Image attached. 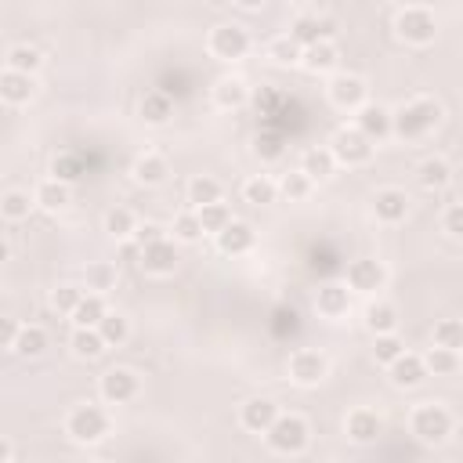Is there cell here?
<instances>
[{
    "mask_svg": "<svg viewBox=\"0 0 463 463\" xmlns=\"http://www.w3.org/2000/svg\"><path fill=\"white\" fill-rule=\"evenodd\" d=\"M438 120H442V106L435 98H412L398 113H391V130L402 142H420L438 127Z\"/></svg>",
    "mask_w": 463,
    "mask_h": 463,
    "instance_id": "1",
    "label": "cell"
},
{
    "mask_svg": "<svg viewBox=\"0 0 463 463\" xmlns=\"http://www.w3.org/2000/svg\"><path fill=\"white\" fill-rule=\"evenodd\" d=\"M308 424L301 420V416H275V420L268 424V431H264V442H268V449L271 452H279V456H297V452H304L308 449Z\"/></svg>",
    "mask_w": 463,
    "mask_h": 463,
    "instance_id": "2",
    "label": "cell"
},
{
    "mask_svg": "<svg viewBox=\"0 0 463 463\" xmlns=\"http://www.w3.org/2000/svg\"><path fill=\"white\" fill-rule=\"evenodd\" d=\"M66 435L80 445H90V442H102L109 435V412L102 405H76L69 416H66Z\"/></svg>",
    "mask_w": 463,
    "mask_h": 463,
    "instance_id": "3",
    "label": "cell"
},
{
    "mask_svg": "<svg viewBox=\"0 0 463 463\" xmlns=\"http://www.w3.org/2000/svg\"><path fill=\"white\" fill-rule=\"evenodd\" d=\"M412 435L420 438V442H428V445L445 442L452 435V412L445 405H435V402L416 405V412H412Z\"/></svg>",
    "mask_w": 463,
    "mask_h": 463,
    "instance_id": "4",
    "label": "cell"
},
{
    "mask_svg": "<svg viewBox=\"0 0 463 463\" xmlns=\"http://www.w3.org/2000/svg\"><path fill=\"white\" fill-rule=\"evenodd\" d=\"M330 153H334V160L344 163V167H362V163L373 160V142H369V137H365L358 127H344V130L334 134Z\"/></svg>",
    "mask_w": 463,
    "mask_h": 463,
    "instance_id": "5",
    "label": "cell"
},
{
    "mask_svg": "<svg viewBox=\"0 0 463 463\" xmlns=\"http://www.w3.org/2000/svg\"><path fill=\"white\" fill-rule=\"evenodd\" d=\"M395 33L405 40V43H416V48H424V43H431L438 36V22L428 8H405L398 12L395 19Z\"/></svg>",
    "mask_w": 463,
    "mask_h": 463,
    "instance_id": "6",
    "label": "cell"
},
{
    "mask_svg": "<svg viewBox=\"0 0 463 463\" xmlns=\"http://www.w3.org/2000/svg\"><path fill=\"white\" fill-rule=\"evenodd\" d=\"M326 373H330V362H326V355H322V351L297 348V351L290 355V381H294V384L315 388V384L326 381Z\"/></svg>",
    "mask_w": 463,
    "mask_h": 463,
    "instance_id": "7",
    "label": "cell"
},
{
    "mask_svg": "<svg viewBox=\"0 0 463 463\" xmlns=\"http://www.w3.org/2000/svg\"><path fill=\"white\" fill-rule=\"evenodd\" d=\"M250 51V36L243 26H217L210 33V55L221 62H236Z\"/></svg>",
    "mask_w": 463,
    "mask_h": 463,
    "instance_id": "8",
    "label": "cell"
},
{
    "mask_svg": "<svg viewBox=\"0 0 463 463\" xmlns=\"http://www.w3.org/2000/svg\"><path fill=\"white\" fill-rule=\"evenodd\" d=\"M388 283V268L373 257H358L348 264V290L355 294H377Z\"/></svg>",
    "mask_w": 463,
    "mask_h": 463,
    "instance_id": "9",
    "label": "cell"
},
{
    "mask_svg": "<svg viewBox=\"0 0 463 463\" xmlns=\"http://www.w3.org/2000/svg\"><path fill=\"white\" fill-rule=\"evenodd\" d=\"M137 373H130V369H109V373L102 377V384H98V391H102V398L109 402V405H123V402H134L137 398Z\"/></svg>",
    "mask_w": 463,
    "mask_h": 463,
    "instance_id": "10",
    "label": "cell"
},
{
    "mask_svg": "<svg viewBox=\"0 0 463 463\" xmlns=\"http://www.w3.org/2000/svg\"><path fill=\"white\" fill-rule=\"evenodd\" d=\"M388 373H391V384L395 388H420L424 381H428V365H424V358L420 355H412V351H402L398 358H391L388 362Z\"/></svg>",
    "mask_w": 463,
    "mask_h": 463,
    "instance_id": "11",
    "label": "cell"
},
{
    "mask_svg": "<svg viewBox=\"0 0 463 463\" xmlns=\"http://www.w3.org/2000/svg\"><path fill=\"white\" fill-rule=\"evenodd\" d=\"M254 243H257L254 228H250L247 221H236V217H232V221L217 232V250L228 254V257H243V254H250Z\"/></svg>",
    "mask_w": 463,
    "mask_h": 463,
    "instance_id": "12",
    "label": "cell"
},
{
    "mask_svg": "<svg viewBox=\"0 0 463 463\" xmlns=\"http://www.w3.org/2000/svg\"><path fill=\"white\" fill-rule=\"evenodd\" d=\"M177 261H181V254H177V247L167 236L149 243V247H142V268L153 271V275H170L177 268Z\"/></svg>",
    "mask_w": 463,
    "mask_h": 463,
    "instance_id": "13",
    "label": "cell"
},
{
    "mask_svg": "<svg viewBox=\"0 0 463 463\" xmlns=\"http://www.w3.org/2000/svg\"><path fill=\"white\" fill-rule=\"evenodd\" d=\"M315 308H318V315L322 318H344L348 311H351V294H348V286H341V283H326V286H318V294H315Z\"/></svg>",
    "mask_w": 463,
    "mask_h": 463,
    "instance_id": "14",
    "label": "cell"
},
{
    "mask_svg": "<svg viewBox=\"0 0 463 463\" xmlns=\"http://www.w3.org/2000/svg\"><path fill=\"white\" fill-rule=\"evenodd\" d=\"M365 95H369V87H365V80L362 76H334V83H330V98H334V106H341V109H358V106H365Z\"/></svg>",
    "mask_w": 463,
    "mask_h": 463,
    "instance_id": "15",
    "label": "cell"
},
{
    "mask_svg": "<svg viewBox=\"0 0 463 463\" xmlns=\"http://www.w3.org/2000/svg\"><path fill=\"white\" fill-rule=\"evenodd\" d=\"M33 95H36V83L29 73H15V69L0 73V98L8 106H26V102H33Z\"/></svg>",
    "mask_w": 463,
    "mask_h": 463,
    "instance_id": "16",
    "label": "cell"
},
{
    "mask_svg": "<svg viewBox=\"0 0 463 463\" xmlns=\"http://www.w3.org/2000/svg\"><path fill=\"white\" fill-rule=\"evenodd\" d=\"M275 416H279V405H275L271 398H250V402L239 409V424H243L247 431H254V435H264Z\"/></svg>",
    "mask_w": 463,
    "mask_h": 463,
    "instance_id": "17",
    "label": "cell"
},
{
    "mask_svg": "<svg viewBox=\"0 0 463 463\" xmlns=\"http://www.w3.org/2000/svg\"><path fill=\"white\" fill-rule=\"evenodd\" d=\"M373 214H377V221H384V224H398V221H405V214H409V196H405L402 189H381V192L373 196Z\"/></svg>",
    "mask_w": 463,
    "mask_h": 463,
    "instance_id": "18",
    "label": "cell"
},
{
    "mask_svg": "<svg viewBox=\"0 0 463 463\" xmlns=\"http://www.w3.org/2000/svg\"><path fill=\"white\" fill-rule=\"evenodd\" d=\"M381 431H384V424H381V416H377L373 409H355V412L348 416V438L358 442V445L377 442Z\"/></svg>",
    "mask_w": 463,
    "mask_h": 463,
    "instance_id": "19",
    "label": "cell"
},
{
    "mask_svg": "<svg viewBox=\"0 0 463 463\" xmlns=\"http://www.w3.org/2000/svg\"><path fill=\"white\" fill-rule=\"evenodd\" d=\"M337 43L334 40H318V43H308V48L301 51V66L308 69V73H330L334 66H337Z\"/></svg>",
    "mask_w": 463,
    "mask_h": 463,
    "instance_id": "20",
    "label": "cell"
},
{
    "mask_svg": "<svg viewBox=\"0 0 463 463\" xmlns=\"http://www.w3.org/2000/svg\"><path fill=\"white\" fill-rule=\"evenodd\" d=\"M358 130L369 137V142H381V137L391 134V113L384 106H358Z\"/></svg>",
    "mask_w": 463,
    "mask_h": 463,
    "instance_id": "21",
    "label": "cell"
},
{
    "mask_svg": "<svg viewBox=\"0 0 463 463\" xmlns=\"http://www.w3.org/2000/svg\"><path fill=\"white\" fill-rule=\"evenodd\" d=\"M330 33H334V26H330L326 19H318V15H301V19H294V26H290V36L301 43V48H308V43H318V40H330Z\"/></svg>",
    "mask_w": 463,
    "mask_h": 463,
    "instance_id": "22",
    "label": "cell"
},
{
    "mask_svg": "<svg viewBox=\"0 0 463 463\" xmlns=\"http://www.w3.org/2000/svg\"><path fill=\"white\" fill-rule=\"evenodd\" d=\"M170 177V163L160 153H145L134 160V181L137 184H163Z\"/></svg>",
    "mask_w": 463,
    "mask_h": 463,
    "instance_id": "23",
    "label": "cell"
},
{
    "mask_svg": "<svg viewBox=\"0 0 463 463\" xmlns=\"http://www.w3.org/2000/svg\"><path fill=\"white\" fill-rule=\"evenodd\" d=\"M33 203H36V207H43V210H51V214L66 210V207H69V181H59V177H51V181H40V189H36Z\"/></svg>",
    "mask_w": 463,
    "mask_h": 463,
    "instance_id": "24",
    "label": "cell"
},
{
    "mask_svg": "<svg viewBox=\"0 0 463 463\" xmlns=\"http://www.w3.org/2000/svg\"><path fill=\"white\" fill-rule=\"evenodd\" d=\"M109 308H106V297L102 294H83L80 297V304L69 311L73 315V326H87V330H95L98 322H102V315H106Z\"/></svg>",
    "mask_w": 463,
    "mask_h": 463,
    "instance_id": "25",
    "label": "cell"
},
{
    "mask_svg": "<svg viewBox=\"0 0 463 463\" xmlns=\"http://www.w3.org/2000/svg\"><path fill=\"white\" fill-rule=\"evenodd\" d=\"M247 98H250V87L236 76H224L214 83V102L221 109H239V106H247Z\"/></svg>",
    "mask_w": 463,
    "mask_h": 463,
    "instance_id": "26",
    "label": "cell"
},
{
    "mask_svg": "<svg viewBox=\"0 0 463 463\" xmlns=\"http://www.w3.org/2000/svg\"><path fill=\"white\" fill-rule=\"evenodd\" d=\"M83 283H87V290L90 294H109L113 286H116V264H109V261H90L87 268H83Z\"/></svg>",
    "mask_w": 463,
    "mask_h": 463,
    "instance_id": "27",
    "label": "cell"
},
{
    "mask_svg": "<svg viewBox=\"0 0 463 463\" xmlns=\"http://www.w3.org/2000/svg\"><path fill=\"white\" fill-rule=\"evenodd\" d=\"M69 348H73L76 358H87V362L106 355V341H102V334H98V330H87V326H76V330H73Z\"/></svg>",
    "mask_w": 463,
    "mask_h": 463,
    "instance_id": "28",
    "label": "cell"
},
{
    "mask_svg": "<svg viewBox=\"0 0 463 463\" xmlns=\"http://www.w3.org/2000/svg\"><path fill=\"white\" fill-rule=\"evenodd\" d=\"M334 167H337V160L330 149H308L301 156V174H308L311 181H326L334 174Z\"/></svg>",
    "mask_w": 463,
    "mask_h": 463,
    "instance_id": "29",
    "label": "cell"
},
{
    "mask_svg": "<svg viewBox=\"0 0 463 463\" xmlns=\"http://www.w3.org/2000/svg\"><path fill=\"white\" fill-rule=\"evenodd\" d=\"M170 116H174V102H170L167 90H149V95L142 98V120H145V123L160 127V123H167Z\"/></svg>",
    "mask_w": 463,
    "mask_h": 463,
    "instance_id": "30",
    "label": "cell"
},
{
    "mask_svg": "<svg viewBox=\"0 0 463 463\" xmlns=\"http://www.w3.org/2000/svg\"><path fill=\"white\" fill-rule=\"evenodd\" d=\"M95 330L102 334L106 348H120V344L130 337V322H127L120 311H106V315H102V322H98Z\"/></svg>",
    "mask_w": 463,
    "mask_h": 463,
    "instance_id": "31",
    "label": "cell"
},
{
    "mask_svg": "<svg viewBox=\"0 0 463 463\" xmlns=\"http://www.w3.org/2000/svg\"><path fill=\"white\" fill-rule=\"evenodd\" d=\"M22 358H40L43 351H48V334H43L40 326H19V337L12 344Z\"/></svg>",
    "mask_w": 463,
    "mask_h": 463,
    "instance_id": "32",
    "label": "cell"
},
{
    "mask_svg": "<svg viewBox=\"0 0 463 463\" xmlns=\"http://www.w3.org/2000/svg\"><path fill=\"white\" fill-rule=\"evenodd\" d=\"M365 326L373 330V334H395V330H398V311H395V304H388V301L369 304V311H365Z\"/></svg>",
    "mask_w": 463,
    "mask_h": 463,
    "instance_id": "33",
    "label": "cell"
},
{
    "mask_svg": "<svg viewBox=\"0 0 463 463\" xmlns=\"http://www.w3.org/2000/svg\"><path fill=\"white\" fill-rule=\"evenodd\" d=\"M221 200V181L210 177V174H196L189 181V203L192 207H207V203H217Z\"/></svg>",
    "mask_w": 463,
    "mask_h": 463,
    "instance_id": "34",
    "label": "cell"
},
{
    "mask_svg": "<svg viewBox=\"0 0 463 463\" xmlns=\"http://www.w3.org/2000/svg\"><path fill=\"white\" fill-rule=\"evenodd\" d=\"M424 365H428V373H435V377H452L456 369H459V351H452V348H431V355L424 358Z\"/></svg>",
    "mask_w": 463,
    "mask_h": 463,
    "instance_id": "35",
    "label": "cell"
},
{
    "mask_svg": "<svg viewBox=\"0 0 463 463\" xmlns=\"http://www.w3.org/2000/svg\"><path fill=\"white\" fill-rule=\"evenodd\" d=\"M449 181H452V167L445 160H428L420 167V184H424L428 192H442Z\"/></svg>",
    "mask_w": 463,
    "mask_h": 463,
    "instance_id": "36",
    "label": "cell"
},
{
    "mask_svg": "<svg viewBox=\"0 0 463 463\" xmlns=\"http://www.w3.org/2000/svg\"><path fill=\"white\" fill-rule=\"evenodd\" d=\"M301 43L290 36V33H283V36H275L271 43H268V59L271 62H279V66H294V62H301Z\"/></svg>",
    "mask_w": 463,
    "mask_h": 463,
    "instance_id": "37",
    "label": "cell"
},
{
    "mask_svg": "<svg viewBox=\"0 0 463 463\" xmlns=\"http://www.w3.org/2000/svg\"><path fill=\"white\" fill-rule=\"evenodd\" d=\"M243 196H247V203H254V207H268V203H275V196H279V184L268 181V177H250V181L243 184Z\"/></svg>",
    "mask_w": 463,
    "mask_h": 463,
    "instance_id": "38",
    "label": "cell"
},
{
    "mask_svg": "<svg viewBox=\"0 0 463 463\" xmlns=\"http://www.w3.org/2000/svg\"><path fill=\"white\" fill-rule=\"evenodd\" d=\"M196 217H200V224H203V232H210V236H217V232L232 221V210L217 200V203H207V207H196Z\"/></svg>",
    "mask_w": 463,
    "mask_h": 463,
    "instance_id": "39",
    "label": "cell"
},
{
    "mask_svg": "<svg viewBox=\"0 0 463 463\" xmlns=\"http://www.w3.org/2000/svg\"><path fill=\"white\" fill-rule=\"evenodd\" d=\"M134 228H137V221H134V214H130L127 207H113V210L106 214V232H109L113 239L134 236Z\"/></svg>",
    "mask_w": 463,
    "mask_h": 463,
    "instance_id": "40",
    "label": "cell"
},
{
    "mask_svg": "<svg viewBox=\"0 0 463 463\" xmlns=\"http://www.w3.org/2000/svg\"><path fill=\"white\" fill-rule=\"evenodd\" d=\"M43 66V59H40V51L36 48H29V43H19V48H12L8 51V69H15V73H36Z\"/></svg>",
    "mask_w": 463,
    "mask_h": 463,
    "instance_id": "41",
    "label": "cell"
},
{
    "mask_svg": "<svg viewBox=\"0 0 463 463\" xmlns=\"http://www.w3.org/2000/svg\"><path fill=\"white\" fill-rule=\"evenodd\" d=\"M29 210H33V200H29V192H4L0 196V214H4L8 221H26L29 217Z\"/></svg>",
    "mask_w": 463,
    "mask_h": 463,
    "instance_id": "42",
    "label": "cell"
},
{
    "mask_svg": "<svg viewBox=\"0 0 463 463\" xmlns=\"http://www.w3.org/2000/svg\"><path fill=\"white\" fill-rule=\"evenodd\" d=\"M435 344L459 351V348H463V322H459V318H442L438 326H435Z\"/></svg>",
    "mask_w": 463,
    "mask_h": 463,
    "instance_id": "43",
    "label": "cell"
},
{
    "mask_svg": "<svg viewBox=\"0 0 463 463\" xmlns=\"http://www.w3.org/2000/svg\"><path fill=\"white\" fill-rule=\"evenodd\" d=\"M200 236H203V224H200L196 210H184V214L174 217V239H181V243H196Z\"/></svg>",
    "mask_w": 463,
    "mask_h": 463,
    "instance_id": "44",
    "label": "cell"
},
{
    "mask_svg": "<svg viewBox=\"0 0 463 463\" xmlns=\"http://www.w3.org/2000/svg\"><path fill=\"white\" fill-rule=\"evenodd\" d=\"M402 351H405V344H402L398 334H377V341H373V358H377L381 365H388V362L398 358Z\"/></svg>",
    "mask_w": 463,
    "mask_h": 463,
    "instance_id": "45",
    "label": "cell"
},
{
    "mask_svg": "<svg viewBox=\"0 0 463 463\" xmlns=\"http://www.w3.org/2000/svg\"><path fill=\"white\" fill-rule=\"evenodd\" d=\"M279 192H283L286 200H308V192H311V177L301 174V170H294V174H286V177L279 181Z\"/></svg>",
    "mask_w": 463,
    "mask_h": 463,
    "instance_id": "46",
    "label": "cell"
},
{
    "mask_svg": "<svg viewBox=\"0 0 463 463\" xmlns=\"http://www.w3.org/2000/svg\"><path fill=\"white\" fill-rule=\"evenodd\" d=\"M80 297H83V290H80V286H59V290L51 294V308L69 315V311L80 304Z\"/></svg>",
    "mask_w": 463,
    "mask_h": 463,
    "instance_id": "47",
    "label": "cell"
},
{
    "mask_svg": "<svg viewBox=\"0 0 463 463\" xmlns=\"http://www.w3.org/2000/svg\"><path fill=\"white\" fill-rule=\"evenodd\" d=\"M442 224H445V232H449L452 239H459V236H463V207H459V203H449Z\"/></svg>",
    "mask_w": 463,
    "mask_h": 463,
    "instance_id": "48",
    "label": "cell"
},
{
    "mask_svg": "<svg viewBox=\"0 0 463 463\" xmlns=\"http://www.w3.org/2000/svg\"><path fill=\"white\" fill-rule=\"evenodd\" d=\"M19 337V322L8 318V315H0V348H12Z\"/></svg>",
    "mask_w": 463,
    "mask_h": 463,
    "instance_id": "49",
    "label": "cell"
},
{
    "mask_svg": "<svg viewBox=\"0 0 463 463\" xmlns=\"http://www.w3.org/2000/svg\"><path fill=\"white\" fill-rule=\"evenodd\" d=\"M134 236H137V243H142V247H149V243L163 239V228L160 224H145V228H134Z\"/></svg>",
    "mask_w": 463,
    "mask_h": 463,
    "instance_id": "50",
    "label": "cell"
},
{
    "mask_svg": "<svg viewBox=\"0 0 463 463\" xmlns=\"http://www.w3.org/2000/svg\"><path fill=\"white\" fill-rule=\"evenodd\" d=\"M236 4L243 8V12H257V8H264L268 0H236Z\"/></svg>",
    "mask_w": 463,
    "mask_h": 463,
    "instance_id": "51",
    "label": "cell"
},
{
    "mask_svg": "<svg viewBox=\"0 0 463 463\" xmlns=\"http://www.w3.org/2000/svg\"><path fill=\"white\" fill-rule=\"evenodd\" d=\"M4 459H12V445H8L4 438H0V463H4Z\"/></svg>",
    "mask_w": 463,
    "mask_h": 463,
    "instance_id": "52",
    "label": "cell"
},
{
    "mask_svg": "<svg viewBox=\"0 0 463 463\" xmlns=\"http://www.w3.org/2000/svg\"><path fill=\"white\" fill-rule=\"evenodd\" d=\"M8 257H12V247H8L4 239H0V261H8Z\"/></svg>",
    "mask_w": 463,
    "mask_h": 463,
    "instance_id": "53",
    "label": "cell"
},
{
    "mask_svg": "<svg viewBox=\"0 0 463 463\" xmlns=\"http://www.w3.org/2000/svg\"><path fill=\"white\" fill-rule=\"evenodd\" d=\"M290 4H304V0H290Z\"/></svg>",
    "mask_w": 463,
    "mask_h": 463,
    "instance_id": "54",
    "label": "cell"
}]
</instances>
